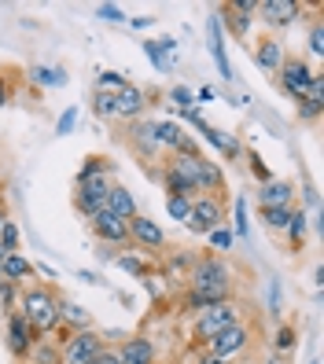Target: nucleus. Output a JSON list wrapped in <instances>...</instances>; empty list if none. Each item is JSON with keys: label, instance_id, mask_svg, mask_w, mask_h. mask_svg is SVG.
<instances>
[{"label": "nucleus", "instance_id": "f257e3e1", "mask_svg": "<svg viewBox=\"0 0 324 364\" xmlns=\"http://www.w3.org/2000/svg\"><path fill=\"white\" fill-rule=\"evenodd\" d=\"M188 280H192V287L184 294L188 313H199L207 306H218V302H229L232 298V272L218 258H199L196 265H192Z\"/></svg>", "mask_w": 324, "mask_h": 364}, {"label": "nucleus", "instance_id": "f03ea898", "mask_svg": "<svg viewBox=\"0 0 324 364\" xmlns=\"http://www.w3.org/2000/svg\"><path fill=\"white\" fill-rule=\"evenodd\" d=\"M19 316L37 331V335H48V331H59L63 328V302L56 298V291L48 287H33L19 298Z\"/></svg>", "mask_w": 324, "mask_h": 364}, {"label": "nucleus", "instance_id": "7ed1b4c3", "mask_svg": "<svg viewBox=\"0 0 324 364\" xmlns=\"http://www.w3.org/2000/svg\"><path fill=\"white\" fill-rule=\"evenodd\" d=\"M240 320V309H236L232 302H218V306H207V309H199L196 313V324H192V335H196V342H207L214 338V335H221L229 324H236Z\"/></svg>", "mask_w": 324, "mask_h": 364}, {"label": "nucleus", "instance_id": "20e7f679", "mask_svg": "<svg viewBox=\"0 0 324 364\" xmlns=\"http://www.w3.org/2000/svg\"><path fill=\"white\" fill-rule=\"evenodd\" d=\"M107 346H103V338L93 331V328H85V331H74L63 338V346H59V364H89L93 357H100Z\"/></svg>", "mask_w": 324, "mask_h": 364}, {"label": "nucleus", "instance_id": "39448f33", "mask_svg": "<svg viewBox=\"0 0 324 364\" xmlns=\"http://www.w3.org/2000/svg\"><path fill=\"white\" fill-rule=\"evenodd\" d=\"M207 346H210V357H218V360L229 364V360H236L240 353H247V346H251V328L236 320V324H229L221 335H214Z\"/></svg>", "mask_w": 324, "mask_h": 364}, {"label": "nucleus", "instance_id": "423d86ee", "mask_svg": "<svg viewBox=\"0 0 324 364\" xmlns=\"http://www.w3.org/2000/svg\"><path fill=\"white\" fill-rule=\"evenodd\" d=\"M107 191H111V177H107V173L81 177V181H78V191H74V206H78V213H85V218H93L96 210H103V203H107Z\"/></svg>", "mask_w": 324, "mask_h": 364}, {"label": "nucleus", "instance_id": "0eeeda50", "mask_svg": "<svg viewBox=\"0 0 324 364\" xmlns=\"http://www.w3.org/2000/svg\"><path fill=\"white\" fill-rule=\"evenodd\" d=\"M221 221H225V206L218 199L203 196V199H192V210H188V221L184 225H188V232L207 235L214 228H221Z\"/></svg>", "mask_w": 324, "mask_h": 364}, {"label": "nucleus", "instance_id": "6e6552de", "mask_svg": "<svg viewBox=\"0 0 324 364\" xmlns=\"http://www.w3.org/2000/svg\"><path fill=\"white\" fill-rule=\"evenodd\" d=\"M280 89H284L291 100H302V96H306V89H310V81H313V67H310V63L306 59H284V63H280Z\"/></svg>", "mask_w": 324, "mask_h": 364}, {"label": "nucleus", "instance_id": "1a4fd4ad", "mask_svg": "<svg viewBox=\"0 0 324 364\" xmlns=\"http://www.w3.org/2000/svg\"><path fill=\"white\" fill-rule=\"evenodd\" d=\"M125 232H129V243H137V247H144V250H159V247H166V232L159 228V221L144 218V213L129 218V221H125Z\"/></svg>", "mask_w": 324, "mask_h": 364}, {"label": "nucleus", "instance_id": "9d476101", "mask_svg": "<svg viewBox=\"0 0 324 364\" xmlns=\"http://www.w3.org/2000/svg\"><path fill=\"white\" fill-rule=\"evenodd\" d=\"M89 228H93L96 240H103V243H129L125 221H122V218H115L111 210H96L93 218H89Z\"/></svg>", "mask_w": 324, "mask_h": 364}, {"label": "nucleus", "instance_id": "9b49d317", "mask_svg": "<svg viewBox=\"0 0 324 364\" xmlns=\"http://www.w3.org/2000/svg\"><path fill=\"white\" fill-rule=\"evenodd\" d=\"M37 338H41V335H37L19 313L8 316V350H11V357H19V360L30 357V350H33V342H37Z\"/></svg>", "mask_w": 324, "mask_h": 364}, {"label": "nucleus", "instance_id": "f8f14e48", "mask_svg": "<svg viewBox=\"0 0 324 364\" xmlns=\"http://www.w3.org/2000/svg\"><path fill=\"white\" fill-rule=\"evenodd\" d=\"M258 15H262L269 26L284 30V26H291L298 18V4L295 0H262V4H258Z\"/></svg>", "mask_w": 324, "mask_h": 364}, {"label": "nucleus", "instance_id": "ddd939ff", "mask_svg": "<svg viewBox=\"0 0 324 364\" xmlns=\"http://www.w3.org/2000/svg\"><path fill=\"white\" fill-rule=\"evenodd\" d=\"M118 364H155V342L137 335V338H125L122 350H118Z\"/></svg>", "mask_w": 324, "mask_h": 364}, {"label": "nucleus", "instance_id": "4468645a", "mask_svg": "<svg viewBox=\"0 0 324 364\" xmlns=\"http://www.w3.org/2000/svg\"><path fill=\"white\" fill-rule=\"evenodd\" d=\"M147 107V96L137 89V85H125V89L115 96V118H140Z\"/></svg>", "mask_w": 324, "mask_h": 364}, {"label": "nucleus", "instance_id": "2eb2a0df", "mask_svg": "<svg viewBox=\"0 0 324 364\" xmlns=\"http://www.w3.org/2000/svg\"><path fill=\"white\" fill-rule=\"evenodd\" d=\"M103 210H111L115 218L129 221V218H137V199H133V191L122 188V184H111V191H107V203Z\"/></svg>", "mask_w": 324, "mask_h": 364}, {"label": "nucleus", "instance_id": "dca6fc26", "mask_svg": "<svg viewBox=\"0 0 324 364\" xmlns=\"http://www.w3.org/2000/svg\"><path fill=\"white\" fill-rule=\"evenodd\" d=\"M291 199H295V188L288 181H266L262 191H258L262 210H269V206H291Z\"/></svg>", "mask_w": 324, "mask_h": 364}, {"label": "nucleus", "instance_id": "f3484780", "mask_svg": "<svg viewBox=\"0 0 324 364\" xmlns=\"http://www.w3.org/2000/svg\"><path fill=\"white\" fill-rule=\"evenodd\" d=\"M254 63H258V67H262V70L276 74V70H280V63H284V48H280V41L266 37L262 45L254 48Z\"/></svg>", "mask_w": 324, "mask_h": 364}, {"label": "nucleus", "instance_id": "a211bd4d", "mask_svg": "<svg viewBox=\"0 0 324 364\" xmlns=\"http://www.w3.org/2000/svg\"><path fill=\"white\" fill-rule=\"evenodd\" d=\"M26 276H33V265L23 254H4V258H0V280L19 284V280H26Z\"/></svg>", "mask_w": 324, "mask_h": 364}, {"label": "nucleus", "instance_id": "6ab92c4d", "mask_svg": "<svg viewBox=\"0 0 324 364\" xmlns=\"http://www.w3.org/2000/svg\"><path fill=\"white\" fill-rule=\"evenodd\" d=\"M184 129L177 122H155V144H162V147H169V151H181L184 147Z\"/></svg>", "mask_w": 324, "mask_h": 364}, {"label": "nucleus", "instance_id": "aec40b11", "mask_svg": "<svg viewBox=\"0 0 324 364\" xmlns=\"http://www.w3.org/2000/svg\"><path fill=\"white\" fill-rule=\"evenodd\" d=\"M210 52H214V63L225 77H232V67H229V55H225V45H221V23L210 18Z\"/></svg>", "mask_w": 324, "mask_h": 364}, {"label": "nucleus", "instance_id": "412c9836", "mask_svg": "<svg viewBox=\"0 0 324 364\" xmlns=\"http://www.w3.org/2000/svg\"><path fill=\"white\" fill-rule=\"evenodd\" d=\"M199 133H203V140H207V144H214V147H218L221 155H229V159H236V155H240V144H236V140H229L225 133L210 129V125H199Z\"/></svg>", "mask_w": 324, "mask_h": 364}, {"label": "nucleus", "instance_id": "4be33fe9", "mask_svg": "<svg viewBox=\"0 0 324 364\" xmlns=\"http://www.w3.org/2000/svg\"><path fill=\"white\" fill-rule=\"evenodd\" d=\"M291 206H269V210H262V218H266V228H273V232H280V228H288V221H291Z\"/></svg>", "mask_w": 324, "mask_h": 364}, {"label": "nucleus", "instance_id": "5701e85b", "mask_svg": "<svg viewBox=\"0 0 324 364\" xmlns=\"http://www.w3.org/2000/svg\"><path fill=\"white\" fill-rule=\"evenodd\" d=\"M37 85H45V89H59V85H67V74L63 70H52V67H33L30 70Z\"/></svg>", "mask_w": 324, "mask_h": 364}, {"label": "nucleus", "instance_id": "b1692460", "mask_svg": "<svg viewBox=\"0 0 324 364\" xmlns=\"http://www.w3.org/2000/svg\"><path fill=\"white\" fill-rule=\"evenodd\" d=\"M125 85H129V81H125V74H118V70H103V74H100V89H96V92H111V96H118V92L125 89Z\"/></svg>", "mask_w": 324, "mask_h": 364}, {"label": "nucleus", "instance_id": "393cba45", "mask_svg": "<svg viewBox=\"0 0 324 364\" xmlns=\"http://www.w3.org/2000/svg\"><path fill=\"white\" fill-rule=\"evenodd\" d=\"M188 210H192V199L188 196H169L166 199V213L174 221H188Z\"/></svg>", "mask_w": 324, "mask_h": 364}, {"label": "nucleus", "instance_id": "a878e982", "mask_svg": "<svg viewBox=\"0 0 324 364\" xmlns=\"http://www.w3.org/2000/svg\"><path fill=\"white\" fill-rule=\"evenodd\" d=\"M225 23H229V30H232L236 37H244V33H247V26H251V15L236 11V8L229 4V8H225Z\"/></svg>", "mask_w": 324, "mask_h": 364}, {"label": "nucleus", "instance_id": "bb28decb", "mask_svg": "<svg viewBox=\"0 0 324 364\" xmlns=\"http://www.w3.org/2000/svg\"><path fill=\"white\" fill-rule=\"evenodd\" d=\"M0 250H4V254H15L19 250V228H15V221L0 225Z\"/></svg>", "mask_w": 324, "mask_h": 364}, {"label": "nucleus", "instance_id": "cd10ccee", "mask_svg": "<svg viewBox=\"0 0 324 364\" xmlns=\"http://www.w3.org/2000/svg\"><path fill=\"white\" fill-rule=\"evenodd\" d=\"M302 103H313V107H320V111H324V74L320 70L313 74V81H310L306 96H302Z\"/></svg>", "mask_w": 324, "mask_h": 364}, {"label": "nucleus", "instance_id": "c85d7f7f", "mask_svg": "<svg viewBox=\"0 0 324 364\" xmlns=\"http://www.w3.org/2000/svg\"><path fill=\"white\" fill-rule=\"evenodd\" d=\"M169 100H174V107H181V111H196V96H192L184 85H174V89H169Z\"/></svg>", "mask_w": 324, "mask_h": 364}, {"label": "nucleus", "instance_id": "c756f323", "mask_svg": "<svg viewBox=\"0 0 324 364\" xmlns=\"http://www.w3.org/2000/svg\"><path fill=\"white\" fill-rule=\"evenodd\" d=\"M93 111H96L100 118H115V96H111V92H96V96H93Z\"/></svg>", "mask_w": 324, "mask_h": 364}, {"label": "nucleus", "instance_id": "7c9ffc66", "mask_svg": "<svg viewBox=\"0 0 324 364\" xmlns=\"http://www.w3.org/2000/svg\"><path fill=\"white\" fill-rule=\"evenodd\" d=\"M288 235H291V243L302 247V235H306V218H302V210L291 213V221H288Z\"/></svg>", "mask_w": 324, "mask_h": 364}, {"label": "nucleus", "instance_id": "2f4dec72", "mask_svg": "<svg viewBox=\"0 0 324 364\" xmlns=\"http://www.w3.org/2000/svg\"><path fill=\"white\" fill-rule=\"evenodd\" d=\"M118 269L133 272V276H147V272H151V265H144L140 258H133V254H122V258H118Z\"/></svg>", "mask_w": 324, "mask_h": 364}, {"label": "nucleus", "instance_id": "473e14b6", "mask_svg": "<svg viewBox=\"0 0 324 364\" xmlns=\"http://www.w3.org/2000/svg\"><path fill=\"white\" fill-rule=\"evenodd\" d=\"M81 324V331H85V324H89V313H85L81 306H63V324Z\"/></svg>", "mask_w": 324, "mask_h": 364}, {"label": "nucleus", "instance_id": "72a5a7b5", "mask_svg": "<svg viewBox=\"0 0 324 364\" xmlns=\"http://www.w3.org/2000/svg\"><path fill=\"white\" fill-rule=\"evenodd\" d=\"M144 55H147L151 63H155L159 70H166V67H169V63H166V52L159 48V41H147V45H144Z\"/></svg>", "mask_w": 324, "mask_h": 364}, {"label": "nucleus", "instance_id": "f704fd0d", "mask_svg": "<svg viewBox=\"0 0 324 364\" xmlns=\"http://www.w3.org/2000/svg\"><path fill=\"white\" fill-rule=\"evenodd\" d=\"M207 235H210V243L218 247V250H229V247H232V232H229V228H214V232H207Z\"/></svg>", "mask_w": 324, "mask_h": 364}, {"label": "nucleus", "instance_id": "c9c22d12", "mask_svg": "<svg viewBox=\"0 0 324 364\" xmlns=\"http://www.w3.org/2000/svg\"><path fill=\"white\" fill-rule=\"evenodd\" d=\"M96 15H100V18H107V23H125V11H122V8H115V4H100V8H96Z\"/></svg>", "mask_w": 324, "mask_h": 364}, {"label": "nucleus", "instance_id": "e433bc0d", "mask_svg": "<svg viewBox=\"0 0 324 364\" xmlns=\"http://www.w3.org/2000/svg\"><path fill=\"white\" fill-rule=\"evenodd\" d=\"M310 52L324 55V26L320 23H313V30H310Z\"/></svg>", "mask_w": 324, "mask_h": 364}, {"label": "nucleus", "instance_id": "4c0bfd02", "mask_svg": "<svg viewBox=\"0 0 324 364\" xmlns=\"http://www.w3.org/2000/svg\"><path fill=\"white\" fill-rule=\"evenodd\" d=\"M295 346V328H280L276 331V350H291Z\"/></svg>", "mask_w": 324, "mask_h": 364}, {"label": "nucleus", "instance_id": "58836bf2", "mask_svg": "<svg viewBox=\"0 0 324 364\" xmlns=\"http://www.w3.org/2000/svg\"><path fill=\"white\" fill-rule=\"evenodd\" d=\"M317 114H320V107H313V103H302V100H298V118H302V122H313Z\"/></svg>", "mask_w": 324, "mask_h": 364}, {"label": "nucleus", "instance_id": "ea45409f", "mask_svg": "<svg viewBox=\"0 0 324 364\" xmlns=\"http://www.w3.org/2000/svg\"><path fill=\"white\" fill-rule=\"evenodd\" d=\"M236 232H240V240L247 235V221H244V199L236 203Z\"/></svg>", "mask_w": 324, "mask_h": 364}, {"label": "nucleus", "instance_id": "a19ab883", "mask_svg": "<svg viewBox=\"0 0 324 364\" xmlns=\"http://www.w3.org/2000/svg\"><path fill=\"white\" fill-rule=\"evenodd\" d=\"M74 122H78V111H67V114L59 118V133H70V129H74Z\"/></svg>", "mask_w": 324, "mask_h": 364}, {"label": "nucleus", "instance_id": "79ce46f5", "mask_svg": "<svg viewBox=\"0 0 324 364\" xmlns=\"http://www.w3.org/2000/svg\"><path fill=\"white\" fill-rule=\"evenodd\" d=\"M89 364H118V353H115V350H103V353H100V357H93Z\"/></svg>", "mask_w": 324, "mask_h": 364}, {"label": "nucleus", "instance_id": "37998d69", "mask_svg": "<svg viewBox=\"0 0 324 364\" xmlns=\"http://www.w3.org/2000/svg\"><path fill=\"white\" fill-rule=\"evenodd\" d=\"M8 100H11V89H8V81H4V77H0V107H4Z\"/></svg>", "mask_w": 324, "mask_h": 364}, {"label": "nucleus", "instance_id": "c03bdc74", "mask_svg": "<svg viewBox=\"0 0 324 364\" xmlns=\"http://www.w3.org/2000/svg\"><path fill=\"white\" fill-rule=\"evenodd\" d=\"M199 364H225V360H218V357H210V353H203V357H199Z\"/></svg>", "mask_w": 324, "mask_h": 364}, {"label": "nucleus", "instance_id": "a18cd8bd", "mask_svg": "<svg viewBox=\"0 0 324 364\" xmlns=\"http://www.w3.org/2000/svg\"><path fill=\"white\" fill-rule=\"evenodd\" d=\"M4 221H8V213H4V210H0V225H4Z\"/></svg>", "mask_w": 324, "mask_h": 364}, {"label": "nucleus", "instance_id": "49530a36", "mask_svg": "<svg viewBox=\"0 0 324 364\" xmlns=\"http://www.w3.org/2000/svg\"><path fill=\"white\" fill-rule=\"evenodd\" d=\"M0 258H4V250H0Z\"/></svg>", "mask_w": 324, "mask_h": 364}]
</instances>
